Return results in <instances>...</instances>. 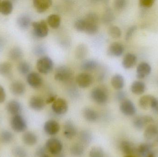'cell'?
Listing matches in <instances>:
<instances>
[{
  "mask_svg": "<svg viewBox=\"0 0 158 157\" xmlns=\"http://www.w3.org/2000/svg\"><path fill=\"white\" fill-rule=\"evenodd\" d=\"M85 20L86 26L85 31L87 34L93 35L98 31V17L94 12L88 13L86 15Z\"/></svg>",
  "mask_w": 158,
  "mask_h": 157,
  "instance_id": "obj_1",
  "label": "cell"
},
{
  "mask_svg": "<svg viewBox=\"0 0 158 157\" xmlns=\"http://www.w3.org/2000/svg\"><path fill=\"white\" fill-rule=\"evenodd\" d=\"M53 65L52 60L47 56H42L37 61V69L41 73H49L52 70Z\"/></svg>",
  "mask_w": 158,
  "mask_h": 157,
  "instance_id": "obj_2",
  "label": "cell"
},
{
  "mask_svg": "<svg viewBox=\"0 0 158 157\" xmlns=\"http://www.w3.org/2000/svg\"><path fill=\"white\" fill-rule=\"evenodd\" d=\"M33 32L36 37L40 38L46 37L49 32V29L46 21L41 20L40 21L32 22Z\"/></svg>",
  "mask_w": 158,
  "mask_h": 157,
  "instance_id": "obj_3",
  "label": "cell"
},
{
  "mask_svg": "<svg viewBox=\"0 0 158 157\" xmlns=\"http://www.w3.org/2000/svg\"><path fill=\"white\" fill-rule=\"evenodd\" d=\"M91 96L94 102L100 105L106 104L108 100L107 93L101 88H95L93 89Z\"/></svg>",
  "mask_w": 158,
  "mask_h": 157,
  "instance_id": "obj_4",
  "label": "cell"
},
{
  "mask_svg": "<svg viewBox=\"0 0 158 157\" xmlns=\"http://www.w3.org/2000/svg\"><path fill=\"white\" fill-rule=\"evenodd\" d=\"M72 76V71L69 67L60 66L56 68L54 78L57 81L67 82L71 79Z\"/></svg>",
  "mask_w": 158,
  "mask_h": 157,
  "instance_id": "obj_5",
  "label": "cell"
},
{
  "mask_svg": "<svg viewBox=\"0 0 158 157\" xmlns=\"http://www.w3.org/2000/svg\"><path fill=\"white\" fill-rule=\"evenodd\" d=\"M11 126L16 132H23L27 130V123L25 119L20 115H15L11 120Z\"/></svg>",
  "mask_w": 158,
  "mask_h": 157,
  "instance_id": "obj_6",
  "label": "cell"
},
{
  "mask_svg": "<svg viewBox=\"0 0 158 157\" xmlns=\"http://www.w3.org/2000/svg\"><path fill=\"white\" fill-rule=\"evenodd\" d=\"M62 142L56 138H52L47 140L45 147L47 151L53 155H57L61 153L63 149Z\"/></svg>",
  "mask_w": 158,
  "mask_h": 157,
  "instance_id": "obj_7",
  "label": "cell"
},
{
  "mask_svg": "<svg viewBox=\"0 0 158 157\" xmlns=\"http://www.w3.org/2000/svg\"><path fill=\"white\" fill-rule=\"evenodd\" d=\"M154 121V119L151 116H138L134 119L133 124L136 129L141 130L143 129L146 126L152 124Z\"/></svg>",
  "mask_w": 158,
  "mask_h": 157,
  "instance_id": "obj_8",
  "label": "cell"
},
{
  "mask_svg": "<svg viewBox=\"0 0 158 157\" xmlns=\"http://www.w3.org/2000/svg\"><path fill=\"white\" fill-rule=\"evenodd\" d=\"M120 109L125 116H132L135 114L136 109L131 100L126 99L121 103Z\"/></svg>",
  "mask_w": 158,
  "mask_h": 157,
  "instance_id": "obj_9",
  "label": "cell"
},
{
  "mask_svg": "<svg viewBox=\"0 0 158 157\" xmlns=\"http://www.w3.org/2000/svg\"><path fill=\"white\" fill-rule=\"evenodd\" d=\"M53 111L57 115L65 114L68 110V104L64 99H56L52 105Z\"/></svg>",
  "mask_w": 158,
  "mask_h": 157,
  "instance_id": "obj_10",
  "label": "cell"
},
{
  "mask_svg": "<svg viewBox=\"0 0 158 157\" xmlns=\"http://www.w3.org/2000/svg\"><path fill=\"white\" fill-rule=\"evenodd\" d=\"M152 71V67L146 62L140 63L136 68V77L138 79H143L148 76Z\"/></svg>",
  "mask_w": 158,
  "mask_h": 157,
  "instance_id": "obj_11",
  "label": "cell"
},
{
  "mask_svg": "<svg viewBox=\"0 0 158 157\" xmlns=\"http://www.w3.org/2000/svg\"><path fill=\"white\" fill-rule=\"evenodd\" d=\"M93 82L92 75L87 73H81L77 76V82L78 85L82 88H86L90 86Z\"/></svg>",
  "mask_w": 158,
  "mask_h": 157,
  "instance_id": "obj_12",
  "label": "cell"
},
{
  "mask_svg": "<svg viewBox=\"0 0 158 157\" xmlns=\"http://www.w3.org/2000/svg\"><path fill=\"white\" fill-rule=\"evenodd\" d=\"M124 48L122 43L114 42L111 43L108 49L107 53L110 56L120 57L124 52Z\"/></svg>",
  "mask_w": 158,
  "mask_h": 157,
  "instance_id": "obj_13",
  "label": "cell"
},
{
  "mask_svg": "<svg viewBox=\"0 0 158 157\" xmlns=\"http://www.w3.org/2000/svg\"><path fill=\"white\" fill-rule=\"evenodd\" d=\"M59 123L54 120H49L45 122L44 130L45 133L50 135H54L58 133L60 131Z\"/></svg>",
  "mask_w": 158,
  "mask_h": 157,
  "instance_id": "obj_14",
  "label": "cell"
},
{
  "mask_svg": "<svg viewBox=\"0 0 158 157\" xmlns=\"http://www.w3.org/2000/svg\"><path fill=\"white\" fill-rule=\"evenodd\" d=\"M27 82L29 85L32 88H38L41 85L43 79L39 73L35 72H32L28 74Z\"/></svg>",
  "mask_w": 158,
  "mask_h": 157,
  "instance_id": "obj_15",
  "label": "cell"
},
{
  "mask_svg": "<svg viewBox=\"0 0 158 157\" xmlns=\"http://www.w3.org/2000/svg\"><path fill=\"white\" fill-rule=\"evenodd\" d=\"M77 134V129L72 121L69 120L65 123L64 127V134L68 139H72Z\"/></svg>",
  "mask_w": 158,
  "mask_h": 157,
  "instance_id": "obj_16",
  "label": "cell"
},
{
  "mask_svg": "<svg viewBox=\"0 0 158 157\" xmlns=\"http://www.w3.org/2000/svg\"><path fill=\"white\" fill-rule=\"evenodd\" d=\"M137 61V56L134 53H129L123 57L122 65L125 69H131L136 65Z\"/></svg>",
  "mask_w": 158,
  "mask_h": 157,
  "instance_id": "obj_17",
  "label": "cell"
},
{
  "mask_svg": "<svg viewBox=\"0 0 158 157\" xmlns=\"http://www.w3.org/2000/svg\"><path fill=\"white\" fill-rule=\"evenodd\" d=\"M46 102L42 98L39 96H33L29 101V106L32 109L35 111H41L44 108Z\"/></svg>",
  "mask_w": 158,
  "mask_h": 157,
  "instance_id": "obj_18",
  "label": "cell"
},
{
  "mask_svg": "<svg viewBox=\"0 0 158 157\" xmlns=\"http://www.w3.org/2000/svg\"><path fill=\"white\" fill-rule=\"evenodd\" d=\"M33 6L38 13H42L46 11L52 6L51 0H34Z\"/></svg>",
  "mask_w": 158,
  "mask_h": 157,
  "instance_id": "obj_19",
  "label": "cell"
},
{
  "mask_svg": "<svg viewBox=\"0 0 158 157\" xmlns=\"http://www.w3.org/2000/svg\"><path fill=\"white\" fill-rule=\"evenodd\" d=\"M120 147L122 152L125 154V155H134L136 153L137 148L135 147L134 145L130 141H122L121 143Z\"/></svg>",
  "mask_w": 158,
  "mask_h": 157,
  "instance_id": "obj_20",
  "label": "cell"
},
{
  "mask_svg": "<svg viewBox=\"0 0 158 157\" xmlns=\"http://www.w3.org/2000/svg\"><path fill=\"white\" fill-rule=\"evenodd\" d=\"M6 109L9 113L15 116L20 114L22 111V107L20 103L18 101L12 100L7 103Z\"/></svg>",
  "mask_w": 158,
  "mask_h": 157,
  "instance_id": "obj_21",
  "label": "cell"
},
{
  "mask_svg": "<svg viewBox=\"0 0 158 157\" xmlns=\"http://www.w3.org/2000/svg\"><path fill=\"white\" fill-rule=\"evenodd\" d=\"M10 89L13 95L17 96L23 95L26 91L25 85L19 81L13 82L10 85Z\"/></svg>",
  "mask_w": 158,
  "mask_h": 157,
  "instance_id": "obj_22",
  "label": "cell"
},
{
  "mask_svg": "<svg viewBox=\"0 0 158 157\" xmlns=\"http://www.w3.org/2000/svg\"><path fill=\"white\" fill-rule=\"evenodd\" d=\"M156 99V98L152 95H145L139 99V106L143 109H148L149 108H151Z\"/></svg>",
  "mask_w": 158,
  "mask_h": 157,
  "instance_id": "obj_23",
  "label": "cell"
},
{
  "mask_svg": "<svg viewBox=\"0 0 158 157\" xmlns=\"http://www.w3.org/2000/svg\"><path fill=\"white\" fill-rule=\"evenodd\" d=\"M158 135V126L155 124H150L146 128L144 133L145 138L148 140H151Z\"/></svg>",
  "mask_w": 158,
  "mask_h": 157,
  "instance_id": "obj_24",
  "label": "cell"
},
{
  "mask_svg": "<svg viewBox=\"0 0 158 157\" xmlns=\"http://www.w3.org/2000/svg\"><path fill=\"white\" fill-rule=\"evenodd\" d=\"M131 89L132 93L135 95H142L146 91V85L143 81H135L132 84Z\"/></svg>",
  "mask_w": 158,
  "mask_h": 157,
  "instance_id": "obj_25",
  "label": "cell"
},
{
  "mask_svg": "<svg viewBox=\"0 0 158 157\" xmlns=\"http://www.w3.org/2000/svg\"><path fill=\"white\" fill-rule=\"evenodd\" d=\"M111 84L115 89L120 90L123 88L125 84L124 77L119 74H115L111 78Z\"/></svg>",
  "mask_w": 158,
  "mask_h": 157,
  "instance_id": "obj_26",
  "label": "cell"
},
{
  "mask_svg": "<svg viewBox=\"0 0 158 157\" xmlns=\"http://www.w3.org/2000/svg\"><path fill=\"white\" fill-rule=\"evenodd\" d=\"M83 116L85 119L90 122H94L98 119V114L94 110L90 108H85L83 110Z\"/></svg>",
  "mask_w": 158,
  "mask_h": 157,
  "instance_id": "obj_27",
  "label": "cell"
},
{
  "mask_svg": "<svg viewBox=\"0 0 158 157\" xmlns=\"http://www.w3.org/2000/svg\"><path fill=\"white\" fill-rule=\"evenodd\" d=\"M17 22L20 28L26 29L29 27L31 23V18L29 15L22 14L18 17Z\"/></svg>",
  "mask_w": 158,
  "mask_h": 157,
  "instance_id": "obj_28",
  "label": "cell"
},
{
  "mask_svg": "<svg viewBox=\"0 0 158 157\" xmlns=\"http://www.w3.org/2000/svg\"><path fill=\"white\" fill-rule=\"evenodd\" d=\"M22 140L24 143L27 145L33 146L37 143L38 138L37 135L33 132L27 131L23 134Z\"/></svg>",
  "mask_w": 158,
  "mask_h": 157,
  "instance_id": "obj_29",
  "label": "cell"
},
{
  "mask_svg": "<svg viewBox=\"0 0 158 157\" xmlns=\"http://www.w3.org/2000/svg\"><path fill=\"white\" fill-rule=\"evenodd\" d=\"M153 149V145L149 143H143L139 146L136 149V153L141 157H145Z\"/></svg>",
  "mask_w": 158,
  "mask_h": 157,
  "instance_id": "obj_30",
  "label": "cell"
},
{
  "mask_svg": "<svg viewBox=\"0 0 158 157\" xmlns=\"http://www.w3.org/2000/svg\"><path fill=\"white\" fill-rule=\"evenodd\" d=\"M13 9V4L10 1H0V13L1 14L7 15L12 13Z\"/></svg>",
  "mask_w": 158,
  "mask_h": 157,
  "instance_id": "obj_31",
  "label": "cell"
},
{
  "mask_svg": "<svg viewBox=\"0 0 158 157\" xmlns=\"http://www.w3.org/2000/svg\"><path fill=\"white\" fill-rule=\"evenodd\" d=\"M93 136L92 134L89 131H82L79 135V140L80 143L84 145L89 144L92 140Z\"/></svg>",
  "mask_w": 158,
  "mask_h": 157,
  "instance_id": "obj_32",
  "label": "cell"
},
{
  "mask_svg": "<svg viewBox=\"0 0 158 157\" xmlns=\"http://www.w3.org/2000/svg\"><path fill=\"white\" fill-rule=\"evenodd\" d=\"M8 56L9 58L13 61H18L23 57V51L19 47H15L10 50Z\"/></svg>",
  "mask_w": 158,
  "mask_h": 157,
  "instance_id": "obj_33",
  "label": "cell"
},
{
  "mask_svg": "<svg viewBox=\"0 0 158 157\" xmlns=\"http://www.w3.org/2000/svg\"><path fill=\"white\" fill-rule=\"evenodd\" d=\"M84 146L81 143H76L71 146L70 152L75 157H81L84 153Z\"/></svg>",
  "mask_w": 158,
  "mask_h": 157,
  "instance_id": "obj_34",
  "label": "cell"
},
{
  "mask_svg": "<svg viewBox=\"0 0 158 157\" xmlns=\"http://www.w3.org/2000/svg\"><path fill=\"white\" fill-rule=\"evenodd\" d=\"M98 63L94 60H89L84 61L81 65V68L86 71H92L96 69Z\"/></svg>",
  "mask_w": 158,
  "mask_h": 157,
  "instance_id": "obj_35",
  "label": "cell"
},
{
  "mask_svg": "<svg viewBox=\"0 0 158 157\" xmlns=\"http://www.w3.org/2000/svg\"><path fill=\"white\" fill-rule=\"evenodd\" d=\"M61 21L60 16L55 14L50 15L47 18V23L51 27L54 29L57 28L60 26Z\"/></svg>",
  "mask_w": 158,
  "mask_h": 157,
  "instance_id": "obj_36",
  "label": "cell"
},
{
  "mask_svg": "<svg viewBox=\"0 0 158 157\" xmlns=\"http://www.w3.org/2000/svg\"><path fill=\"white\" fill-rule=\"evenodd\" d=\"M12 65L8 62L0 63V75L4 77H8L11 74Z\"/></svg>",
  "mask_w": 158,
  "mask_h": 157,
  "instance_id": "obj_37",
  "label": "cell"
},
{
  "mask_svg": "<svg viewBox=\"0 0 158 157\" xmlns=\"http://www.w3.org/2000/svg\"><path fill=\"white\" fill-rule=\"evenodd\" d=\"M87 48L84 44H81L77 47L76 51V56L78 59H83L87 55Z\"/></svg>",
  "mask_w": 158,
  "mask_h": 157,
  "instance_id": "obj_38",
  "label": "cell"
},
{
  "mask_svg": "<svg viewBox=\"0 0 158 157\" xmlns=\"http://www.w3.org/2000/svg\"><path fill=\"white\" fill-rule=\"evenodd\" d=\"M114 19H115V16L111 9L110 8L106 9L102 17V21L103 23L105 24H109L111 23Z\"/></svg>",
  "mask_w": 158,
  "mask_h": 157,
  "instance_id": "obj_39",
  "label": "cell"
},
{
  "mask_svg": "<svg viewBox=\"0 0 158 157\" xmlns=\"http://www.w3.org/2000/svg\"><path fill=\"white\" fill-rule=\"evenodd\" d=\"M13 139L12 133L8 131H3L0 134V140L4 143H9Z\"/></svg>",
  "mask_w": 158,
  "mask_h": 157,
  "instance_id": "obj_40",
  "label": "cell"
},
{
  "mask_svg": "<svg viewBox=\"0 0 158 157\" xmlns=\"http://www.w3.org/2000/svg\"><path fill=\"white\" fill-rule=\"evenodd\" d=\"M18 69L19 73L22 75L28 73L31 69L30 65L27 62L23 61L20 62L18 66Z\"/></svg>",
  "mask_w": 158,
  "mask_h": 157,
  "instance_id": "obj_41",
  "label": "cell"
},
{
  "mask_svg": "<svg viewBox=\"0 0 158 157\" xmlns=\"http://www.w3.org/2000/svg\"><path fill=\"white\" fill-rule=\"evenodd\" d=\"M109 34L114 38H118L121 36L122 31L120 29L116 26H112L109 28Z\"/></svg>",
  "mask_w": 158,
  "mask_h": 157,
  "instance_id": "obj_42",
  "label": "cell"
},
{
  "mask_svg": "<svg viewBox=\"0 0 158 157\" xmlns=\"http://www.w3.org/2000/svg\"><path fill=\"white\" fill-rule=\"evenodd\" d=\"M90 157H105V152L101 147H94L89 153Z\"/></svg>",
  "mask_w": 158,
  "mask_h": 157,
  "instance_id": "obj_43",
  "label": "cell"
},
{
  "mask_svg": "<svg viewBox=\"0 0 158 157\" xmlns=\"http://www.w3.org/2000/svg\"><path fill=\"white\" fill-rule=\"evenodd\" d=\"M127 5V1L126 0H116L114 2V6L118 11L123 10Z\"/></svg>",
  "mask_w": 158,
  "mask_h": 157,
  "instance_id": "obj_44",
  "label": "cell"
},
{
  "mask_svg": "<svg viewBox=\"0 0 158 157\" xmlns=\"http://www.w3.org/2000/svg\"><path fill=\"white\" fill-rule=\"evenodd\" d=\"M86 26L85 19H80L76 21L75 24V28L79 31H85Z\"/></svg>",
  "mask_w": 158,
  "mask_h": 157,
  "instance_id": "obj_45",
  "label": "cell"
},
{
  "mask_svg": "<svg viewBox=\"0 0 158 157\" xmlns=\"http://www.w3.org/2000/svg\"><path fill=\"white\" fill-rule=\"evenodd\" d=\"M13 154L16 157H27L26 151L20 147H16L13 150Z\"/></svg>",
  "mask_w": 158,
  "mask_h": 157,
  "instance_id": "obj_46",
  "label": "cell"
},
{
  "mask_svg": "<svg viewBox=\"0 0 158 157\" xmlns=\"http://www.w3.org/2000/svg\"><path fill=\"white\" fill-rule=\"evenodd\" d=\"M46 52L45 47L43 45H39L36 46L33 49V52L35 55L37 56L42 55Z\"/></svg>",
  "mask_w": 158,
  "mask_h": 157,
  "instance_id": "obj_47",
  "label": "cell"
},
{
  "mask_svg": "<svg viewBox=\"0 0 158 157\" xmlns=\"http://www.w3.org/2000/svg\"><path fill=\"white\" fill-rule=\"evenodd\" d=\"M155 2V0H140L139 5L143 8H150L154 5Z\"/></svg>",
  "mask_w": 158,
  "mask_h": 157,
  "instance_id": "obj_48",
  "label": "cell"
},
{
  "mask_svg": "<svg viewBox=\"0 0 158 157\" xmlns=\"http://www.w3.org/2000/svg\"><path fill=\"white\" fill-rule=\"evenodd\" d=\"M137 26L134 25V26H131L128 29V30L126 32V35H125V40L126 41L131 39V38L132 37L133 35H134L135 32L137 29Z\"/></svg>",
  "mask_w": 158,
  "mask_h": 157,
  "instance_id": "obj_49",
  "label": "cell"
},
{
  "mask_svg": "<svg viewBox=\"0 0 158 157\" xmlns=\"http://www.w3.org/2000/svg\"><path fill=\"white\" fill-rule=\"evenodd\" d=\"M127 94L125 91L119 90L116 94V99L118 101L122 102L126 99Z\"/></svg>",
  "mask_w": 158,
  "mask_h": 157,
  "instance_id": "obj_50",
  "label": "cell"
},
{
  "mask_svg": "<svg viewBox=\"0 0 158 157\" xmlns=\"http://www.w3.org/2000/svg\"><path fill=\"white\" fill-rule=\"evenodd\" d=\"M5 91L2 86L0 85V103H2L6 99Z\"/></svg>",
  "mask_w": 158,
  "mask_h": 157,
  "instance_id": "obj_51",
  "label": "cell"
},
{
  "mask_svg": "<svg viewBox=\"0 0 158 157\" xmlns=\"http://www.w3.org/2000/svg\"><path fill=\"white\" fill-rule=\"evenodd\" d=\"M46 147H40L37 149V152H36V155L37 156L40 157L43 155H45L46 153Z\"/></svg>",
  "mask_w": 158,
  "mask_h": 157,
  "instance_id": "obj_52",
  "label": "cell"
},
{
  "mask_svg": "<svg viewBox=\"0 0 158 157\" xmlns=\"http://www.w3.org/2000/svg\"><path fill=\"white\" fill-rule=\"evenodd\" d=\"M56 97H57V96H56V95H52V96H50V97H49L47 99L45 102H46V103H47V104L53 103V102L56 100Z\"/></svg>",
  "mask_w": 158,
  "mask_h": 157,
  "instance_id": "obj_53",
  "label": "cell"
},
{
  "mask_svg": "<svg viewBox=\"0 0 158 157\" xmlns=\"http://www.w3.org/2000/svg\"><path fill=\"white\" fill-rule=\"evenodd\" d=\"M151 109L156 113H158V99H156L155 102L153 104Z\"/></svg>",
  "mask_w": 158,
  "mask_h": 157,
  "instance_id": "obj_54",
  "label": "cell"
},
{
  "mask_svg": "<svg viewBox=\"0 0 158 157\" xmlns=\"http://www.w3.org/2000/svg\"><path fill=\"white\" fill-rule=\"evenodd\" d=\"M4 45V41L2 37H0V50L2 49Z\"/></svg>",
  "mask_w": 158,
  "mask_h": 157,
  "instance_id": "obj_55",
  "label": "cell"
},
{
  "mask_svg": "<svg viewBox=\"0 0 158 157\" xmlns=\"http://www.w3.org/2000/svg\"><path fill=\"white\" fill-rule=\"evenodd\" d=\"M124 157H136L134 156V155H125Z\"/></svg>",
  "mask_w": 158,
  "mask_h": 157,
  "instance_id": "obj_56",
  "label": "cell"
},
{
  "mask_svg": "<svg viewBox=\"0 0 158 157\" xmlns=\"http://www.w3.org/2000/svg\"><path fill=\"white\" fill-rule=\"evenodd\" d=\"M40 157H52L49 156V155H47V154H45V155H43L42 156Z\"/></svg>",
  "mask_w": 158,
  "mask_h": 157,
  "instance_id": "obj_57",
  "label": "cell"
},
{
  "mask_svg": "<svg viewBox=\"0 0 158 157\" xmlns=\"http://www.w3.org/2000/svg\"><path fill=\"white\" fill-rule=\"evenodd\" d=\"M157 142L158 143V136H157Z\"/></svg>",
  "mask_w": 158,
  "mask_h": 157,
  "instance_id": "obj_58",
  "label": "cell"
},
{
  "mask_svg": "<svg viewBox=\"0 0 158 157\" xmlns=\"http://www.w3.org/2000/svg\"></svg>",
  "mask_w": 158,
  "mask_h": 157,
  "instance_id": "obj_59",
  "label": "cell"
}]
</instances>
